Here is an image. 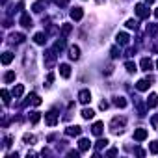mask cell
<instances>
[{
  "instance_id": "obj_1",
  "label": "cell",
  "mask_w": 158,
  "mask_h": 158,
  "mask_svg": "<svg viewBox=\"0 0 158 158\" xmlns=\"http://www.w3.org/2000/svg\"><path fill=\"white\" fill-rule=\"evenodd\" d=\"M125 125H127V119H125V117H114V119L110 121V130H112L114 134H119V132H123Z\"/></svg>"
},
{
  "instance_id": "obj_2",
  "label": "cell",
  "mask_w": 158,
  "mask_h": 158,
  "mask_svg": "<svg viewBox=\"0 0 158 158\" xmlns=\"http://www.w3.org/2000/svg\"><path fill=\"white\" fill-rule=\"evenodd\" d=\"M149 10H147V6L145 4H138L136 6V15L139 17V19H149Z\"/></svg>"
},
{
  "instance_id": "obj_3",
  "label": "cell",
  "mask_w": 158,
  "mask_h": 158,
  "mask_svg": "<svg viewBox=\"0 0 158 158\" xmlns=\"http://www.w3.org/2000/svg\"><path fill=\"white\" fill-rule=\"evenodd\" d=\"M151 82H152V76H147V78H143V80H139V82L136 84L138 91H147L149 86H151Z\"/></svg>"
},
{
  "instance_id": "obj_4",
  "label": "cell",
  "mask_w": 158,
  "mask_h": 158,
  "mask_svg": "<svg viewBox=\"0 0 158 158\" xmlns=\"http://www.w3.org/2000/svg\"><path fill=\"white\" fill-rule=\"evenodd\" d=\"M78 101H80L82 104H88V102L91 101V93H89V89H82L80 93H78Z\"/></svg>"
},
{
  "instance_id": "obj_5",
  "label": "cell",
  "mask_w": 158,
  "mask_h": 158,
  "mask_svg": "<svg viewBox=\"0 0 158 158\" xmlns=\"http://www.w3.org/2000/svg\"><path fill=\"white\" fill-rule=\"evenodd\" d=\"M26 104L39 106V104H41V99H39V95H35V93H30V95H28V99L24 101V106H26Z\"/></svg>"
},
{
  "instance_id": "obj_6",
  "label": "cell",
  "mask_w": 158,
  "mask_h": 158,
  "mask_svg": "<svg viewBox=\"0 0 158 158\" xmlns=\"http://www.w3.org/2000/svg\"><path fill=\"white\" fill-rule=\"evenodd\" d=\"M45 121H47L48 127H54V125L58 123V115H56L54 112H48V114H45Z\"/></svg>"
},
{
  "instance_id": "obj_7",
  "label": "cell",
  "mask_w": 158,
  "mask_h": 158,
  "mask_svg": "<svg viewBox=\"0 0 158 158\" xmlns=\"http://www.w3.org/2000/svg\"><path fill=\"white\" fill-rule=\"evenodd\" d=\"M134 139H136V141L147 139V130H145V128H136V130H134Z\"/></svg>"
},
{
  "instance_id": "obj_8",
  "label": "cell",
  "mask_w": 158,
  "mask_h": 158,
  "mask_svg": "<svg viewBox=\"0 0 158 158\" xmlns=\"http://www.w3.org/2000/svg\"><path fill=\"white\" fill-rule=\"evenodd\" d=\"M69 58L74 60V61L80 58V48H78L76 45H71V47H69Z\"/></svg>"
},
{
  "instance_id": "obj_9",
  "label": "cell",
  "mask_w": 158,
  "mask_h": 158,
  "mask_svg": "<svg viewBox=\"0 0 158 158\" xmlns=\"http://www.w3.org/2000/svg\"><path fill=\"white\" fill-rule=\"evenodd\" d=\"M89 147H91V141H89V139H86V138H82L80 141H78V149H80V152L89 151Z\"/></svg>"
},
{
  "instance_id": "obj_10",
  "label": "cell",
  "mask_w": 158,
  "mask_h": 158,
  "mask_svg": "<svg viewBox=\"0 0 158 158\" xmlns=\"http://www.w3.org/2000/svg\"><path fill=\"white\" fill-rule=\"evenodd\" d=\"M21 24H23L24 28H32V26H34V23H32V19H30L28 13H23V15H21Z\"/></svg>"
},
{
  "instance_id": "obj_11",
  "label": "cell",
  "mask_w": 158,
  "mask_h": 158,
  "mask_svg": "<svg viewBox=\"0 0 158 158\" xmlns=\"http://www.w3.org/2000/svg\"><path fill=\"white\" fill-rule=\"evenodd\" d=\"M115 41H117V45H128L130 37H128L125 32H121V34H117V35H115Z\"/></svg>"
},
{
  "instance_id": "obj_12",
  "label": "cell",
  "mask_w": 158,
  "mask_h": 158,
  "mask_svg": "<svg viewBox=\"0 0 158 158\" xmlns=\"http://www.w3.org/2000/svg\"><path fill=\"white\" fill-rule=\"evenodd\" d=\"M80 132H82V128L78 127V125H74V127H69V128H65V134H67V136H80Z\"/></svg>"
},
{
  "instance_id": "obj_13",
  "label": "cell",
  "mask_w": 158,
  "mask_h": 158,
  "mask_svg": "<svg viewBox=\"0 0 158 158\" xmlns=\"http://www.w3.org/2000/svg\"><path fill=\"white\" fill-rule=\"evenodd\" d=\"M71 17H73L74 21H80V19L84 17V11H82V8H73V10H71Z\"/></svg>"
},
{
  "instance_id": "obj_14",
  "label": "cell",
  "mask_w": 158,
  "mask_h": 158,
  "mask_svg": "<svg viewBox=\"0 0 158 158\" xmlns=\"http://www.w3.org/2000/svg\"><path fill=\"white\" fill-rule=\"evenodd\" d=\"M56 61V50H48L47 52V67H52Z\"/></svg>"
},
{
  "instance_id": "obj_15",
  "label": "cell",
  "mask_w": 158,
  "mask_h": 158,
  "mask_svg": "<svg viewBox=\"0 0 158 158\" xmlns=\"http://www.w3.org/2000/svg\"><path fill=\"white\" fill-rule=\"evenodd\" d=\"M60 74H61L63 78H69V76H71V67H69L67 63H61V65H60Z\"/></svg>"
},
{
  "instance_id": "obj_16",
  "label": "cell",
  "mask_w": 158,
  "mask_h": 158,
  "mask_svg": "<svg viewBox=\"0 0 158 158\" xmlns=\"http://www.w3.org/2000/svg\"><path fill=\"white\" fill-rule=\"evenodd\" d=\"M102 130H104V123H101V121H97V123L93 125V128H91V132H93L95 136H101Z\"/></svg>"
},
{
  "instance_id": "obj_17",
  "label": "cell",
  "mask_w": 158,
  "mask_h": 158,
  "mask_svg": "<svg viewBox=\"0 0 158 158\" xmlns=\"http://www.w3.org/2000/svg\"><path fill=\"white\" fill-rule=\"evenodd\" d=\"M24 39H26V37H24L23 34H11V35H10V41H11V43H17V45L23 43Z\"/></svg>"
},
{
  "instance_id": "obj_18",
  "label": "cell",
  "mask_w": 158,
  "mask_h": 158,
  "mask_svg": "<svg viewBox=\"0 0 158 158\" xmlns=\"http://www.w3.org/2000/svg\"><path fill=\"white\" fill-rule=\"evenodd\" d=\"M34 41H35L37 45H45V43H47V35H45L43 32H39V34L34 35Z\"/></svg>"
},
{
  "instance_id": "obj_19",
  "label": "cell",
  "mask_w": 158,
  "mask_h": 158,
  "mask_svg": "<svg viewBox=\"0 0 158 158\" xmlns=\"http://www.w3.org/2000/svg\"><path fill=\"white\" fill-rule=\"evenodd\" d=\"M43 8H45V2H43V0H37V2H34V6H32L34 13H41Z\"/></svg>"
},
{
  "instance_id": "obj_20",
  "label": "cell",
  "mask_w": 158,
  "mask_h": 158,
  "mask_svg": "<svg viewBox=\"0 0 158 158\" xmlns=\"http://www.w3.org/2000/svg\"><path fill=\"white\" fill-rule=\"evenodd\" d=\"M139 65H141V69H143V71H151V69H152V61H151L149 58H143Z\"/></svg>"
},
{
  "instance_id": "obj_21",
  "label": "cell",
  "mask_w": 158,
  "mask_h": 158,
  "mask_svg": "<svg viewBox=\"0 0 158 158\" xmlns=\"http://www.w3.org/2000/svg\"><path fill=\"white\" fill-rule=\"evenodd\" d=\"M156 104H158V97H156L154 93H151L149 99H147V106H149V108H154Z\"/></svg>"
},
{
  "instance_id": "obj_22",
  "label": "cell",
  "mask_w": 158,
  "mask_h": 158,
  "mask_svg": "<svg viewBox=\"0 0 158 158\" xmlns=\"http://www.w3.org/2000/svg\"><path fill=\"white\" fill-rule=\"evenodd\" d=\"M11 61H13V54H11V52H4V54H2V63H4V65H10Z\"/></svg>"
},
{
  "instance_id": "obj_23",
  "label": "cell",
  "mask_w": 158,
  "mask_h": 158,
  "mask_svg": "<svg viewBox=\"0 0 158 158\" xmlns=\"http://www.w3.org/2000/svg\"><path fill=\"white\" fill-rule=\"evenodd\" d=\"M23 93H24V86H23V84H19V86L13 88V97L19 99V97H23Z\"/></svg>"
},
{
  "instance_id": "obj_24",
  "label": "cell",
  "mask_w": 158,
  "mask_h": 158,
  "mask_svg": "<svg viewBox=\"0 0 158 158\" xmlns=\"http://www.w3.org/2000/svg\"><path fill=\"white\" fill-rule=\"evenodd\" d=\"M23 141L28 143V145H34V143H35V136H34V134H24V136H23Z\"/></svg>"
},
{
  "instance_id": "obj_25",
  "label": "cell",
  "mask_w": 158,
  "mask_h": 158,
  "mask_svg": "<svg viewBox=\"0 0 158 158\" xmlns=\"http://www.w3.org/2000/svg\"><path fill=\"white\" fill-rule=\"evenodd\" d=\"M13 80H15V73H13V71H8V73L4 74V82L10 84V82H13Z\"/></svg>"
},
{
  "instance_id": "obj_26",
  "label": "cell",
  "mask_w": 158,
  "mask_h": 158,
  "mask_svg": "<svg viewBox=\"0 0 158 158\" xmlns=\"http://www.w3.org/2000/svg\"><path fill=\"white\" fill-rule=\"evenodd\" d=\"M114 104L119 106V108H125V106H127V101H125V97H115V99H114Z\"/></svg>"
},
{
  "instance_id": "obj_27",
  "label": "cell",
  "mask_w": 158,
  "mask_h": 158,
  "mask_svg": "<svg viewBox=\"0 0 158 158\" xmlns=\"http://www.w3.org/2000/svg\"><path fill=\"white\" fill-rule=\"evenodd\" d=\"M93 115H95V112H93L91 108H84V110H82V117H84V119H91Z\"/></svg>"
},
{
  "instance_id": "obj_28",
  "label": "cell",
  "mask_w": 158,
  "mask_h": 158,
  "mask_svg": "<svg viewBox=\"0 0 158 158\" xmlns=\"http://www.w3.org/2000/svg\"><path fill=\"white\" fill-rule=\"evenodd\" d=\"M71 32H73V26H71V24H63V26H61V35H63V37H67Z\"/></svg>"
},
{
  "instance_id": "obj_29",
  "label": "cell",
  "mask_w": 158,
  "mask_h": 158,
  "mask_svg": "<svg viewBox=\"0 0 158 158\" xmlns=\"http://www.w3.org/2000/svg\"><path fill=\"white\" fill-rule=\"evenodd\" d=\"M39 119H41V114L39 112H30V121L35 125V123H39Z\"/></svg>"
},
{
  "instance_id": "obj_30",
  "label": "cell",
  "mask_w": 158,
  "mask_h": 158,
  "mask_svg": "<svg viewBox=\"0 0 158 158\" xmlns=\"http://www.w3.org/2000/svg\"><path fill=\"white\" fill-rule=\"evenodd\" d=\"M125 69H127L128 73H136V71H138V69H136V63H134V61H127V63H125Z\"/></svg>"
},
{
  "instance_id": "obj_31",
  "label": "cell",
  "mask_w": 158,
  "mask_h": 158,
  "mask_svg": "<svg viewBox=\"0 0 158 158\" xmlns=\"http://www.w3.org/2000/svg\"><path fill=\"white\" fill-rule=\"evenodd\" d=\"M147 34H149V35H156V34H158V24H151V26H147Z\"/></svg>"
},
{
  "instance_id": "obj_32",
  "label": "cell",
  "mask_w": 158,
  "mask_h": 158,
  "mask_svg": "<svg viewBox=\"0 0 158 158\" xmlns=\"http://www.w3.org/2000/svg\"><path fill=\"white\" fill-rule=\"evenodd\" d=\"M65 48V39H60V41H56V45H54V50L58 52V50H63Z\"/></svg>"
},
{
  "instance_id": "obj_33",
  "label": "cell",
  "mask_w": 158,
  "mask_h": 158,
  "mask_svg": "<svg viewBox=\"0 0 158 158\" xmlns=\"http://www.w3.org/2000/svg\"><path fill=\"white\" fill-rule=\"evenodd\" d=\"M149 151H151V154H158V141H152L149 145Z\"/></svg>"
},
{
  "instance_id": "obj_34",
  "label": "cell",
  "mask_w": 158,
  "mask_h": 158,
  "mask_svg": "<svg viewBox=\"0 0 158 158\" xmlns=\"http://www.w3.org/2000/svg\"><path fill=\"white\" fill-rule=\"evenodd\" d=\"M127 28H130V30L134 28V30H136V28H138V21H134V19H128V21H127Z\"/></svg>"
},
{
  "instance_id": "obj_35",
  "label": "cell",
  "mask_w": 158,
  "mask_h": 158,
  "mask_svg": "<svg viewBox=\"0 0 158 158\" xmlns=\"http://www.w3.org/2000/svg\"><path fill=\"white\" fill-rule=\"evenodd\" d=\"M2 99H4V104H10V101H11V99H10V93H8L6 89H2Z\"/></svg>"
},
{
  "instance_id": "obj_36",
  "label": "cell",
  "mask_w": 158,
  "mask_h": 158,
  "mask_svg": "<svg viewBox=\"0 0 158 158\" xmlns=\"http://www.w3.org/2000/svg\"><path fill=\"white\" fill-rule=\"evenodd\" d=\"M108 145V139H99L97 141V149H102V147H106Z\"/></svg>"
},
{
  "instance_id": "obj_37",
  "label": "cell",
  "mask_w": 158,
  "mask_h": 158,
  "mask_svg": "<svg viewBox=\"0 0 158 158\" xmlns=\"http://www.w3.org/2000/svg\"><path fill=\"white\" fill-rule=\"evenodd\" d=\"M52 82H54V74H52V73H48V76H47V84H45V86L48 88V86H50Z\"/></svg>"
},
{
  "instance_id": "obj_38",
  "label": "cell",
  "mask_w": 158,
  "mask_h": 158,
  "mask_svg": "<svg viewBox=\"0 0 158 158\" xmlns=\"http://www.w3.org/2000/svg\"><path fill=\"white\" fill-rule=\"evenodd\" d=\"M67 154H69L71 158H78V156H80V151H69Z\"/></svg>"
},
{
  "instance_id": "obj_39",
  "label": "cell",
  "mask_w": 158,
  "mask_h": 158,
  "mask_svg": "<svg viewBox=\"0 0 158 158\" xmlns=\"http://www.w3.org/2000/svg\"><path fill=\"white\" fill-rule=\"evenodd\" d=\"M56 4L63 8V6H67V4H69V0H56Z\"/></svg>"
},
{
  "instance_id": "obj_40",
  "label": "cell",
  "mask_w": 158,
  "mask_h": 158,
  "mask_svg": "<svg viewBox=\"0 0 158 158\" xmlns=\"http://www.w3.org/2000/svg\"><path fill=\"white\" fill-rule=\"evenodd\" d=\"M117 56H119V48L114 47V48H112V58H117Z\"/></svg>"
},
{
  "instance_id": "obj_41",
  "label": "cell",
  "mask_w": 158,
  "mask_h": 158,
  "mask_svg": "<svg viewBox=\"0 0 158 158\" xmlns=\"http://www.w3.org/2000/svg\"><path fill=\"white\" fill-rule=\"evenodd\" d=\"M152 127L158 128V115H152Z\"/></svg>"
},
{
  "instance_id": "obj_42",
  "label": "cell",
  "mask_w": 158,
  "mask_h": 158,
  "mask_svg": "<svg viewBox=\"0 0 158 158\" xmlns=\"http://www.w3.org/2000/svg\"><path fill=\"white\" fill-rule=\"evenodd\" d=\"M134 54H136V50H134V48H128V50H127V56H134Z\"/></svg>"
},
{
  "instance_id": "obj_43",
  "label": "cell",
  "mask_w": 158,
  "mask_h": 158,
  "mask_svg": "<svg viewBox=\"0 0 158 158\" xmlns=\"http://www.w3.org/2000/svg\"><path fill=\"white\" fill-rule=\"evenodd\" d=\"M106 108H108V102H106V101H102V102H101V110H106Z\"/></svg>"
},
{
  "instance_id": "obj_44",
  "label": "cell",
  "mask_w": 158,
  "mask_h": 158,
  "mask_svg": "<svg viewBox=\"0 0 158 158\" xmlns=\"http://www.w3.org/2000/svg\"><path fill=\"white\" fill-rule=\"evenodd\" d=\"M106 154H108V156H114V154H117V151H115V149H110Z\"/></svg>"
},
{
  "instance_id": "obj_45",
  "label": "cell",
  "mask_w": 158,
  "mask_h": 158,
  "mask_svg": "<svg viewBox=\"0 0 158 158\" xmlns=\"http://www.w3.org/2000/svg\"><path fill=\"white\" fill-rule=\"evenodd\" d=\"M154 17H156V19H158V8H156V11H154Z\"/></svg>"
},
{
  "instance_id": "obj_46",
  "label": "cell",
  "mask_w": 158,
  "mask_h": 158,
  "mask_svg": "<svg viewBox=\"0 0 158 158\" xmlns=\"http://www.w3.org/2000/svg\"><path fill=\"white\" fill-rule=\"evenodd\" d=\"M145 2H147V4H152V2H154V0H145Z\"/></svg>"
},
{
  "instance_id": "obj_47",
  "label": "cell",
  "mask_w": 158,
  "mask_h": 158,
  "mask_svg": "<svg viewBox=\"0 0 158 158\" xmlns=\"http://www.w3.org/2000/svg\"><path fill=\"white\" fill-rule=\"evenodd\" d=\"M97 2H99V4H102V2H104V0H97Z\"/></svg>"
},
{
  "instance_id": "obj_48",
  "label": "cell",
  "mask_w": 158,
  "mask_h": 158,
  "mask_svg": "<svg viewBox=\"0 0 158 158\" xmlns=\"http://www.w3.org/2000/svg\"><path fill=\"white\" fill-rule=\"evenodd\" d=\"M156 67H158V60H156Z\"/></svg>"
}]
</instances>
